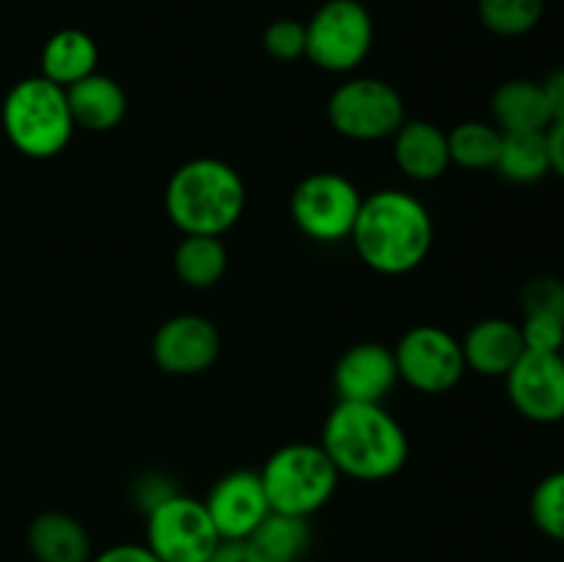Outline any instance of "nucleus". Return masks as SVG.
Masks as SVG:
<instances>
[{"label": "nucleus", "mask_w": 564, "mask_h": 562, "mask_svg": "<svg viewBox=\"0 0 564 562\" xmlns=\"http://www.w3.org/2000/svg\"><path fill=\"white\" fill-rule=\"evenodd\" d=\"M521 336L527 350L560 353L564 345V323L551 317H523Z\"/></svg>", "instance_id": "obj_29"}, {"label": "nucleus", "mask_w": 564, "mask_h": 562, "mask_svg": "<svg viewBox=\"0 0 564 562\" xmlns=\"http://www.w3.org/2000/svg\"><path fill=\"white\" fill-rule=\"evenodd\" d=\"M529 512H532L534 527L545 538L564 543V468L540 479L538 488L532 490Z\"/></svg>", "instance_id": "obj_26"}, {"label": "nucleus", "mask_w": 564, "mask_h": 562, "mask_svg": "<svg viewBox=\"0 0 564 562\" xmlns=\"http://www.w3.org/2000/svg\"><path fill=\"white\" fill-rule=\"evenodd\" d=\"M229 264V253L220 237L185 235L174 251V270L180 281L193 290H209L218 284Z\"/></svg>", "instance_id": "obj_23"}, {"label": "nucleus", "mask_w": 564, "mask_h": 562, "mask_svg": "<svg viewBox=\"0 0 564 562\" xmlns=\"http://www.w3.org/2000/svg\"><path fill=\"white\" fill-rule=\"evenodd\" d=\"M11 147L31 160H50L64 152L75 132L66 88L47 77H25L6 94L0 110Z\"/></svg>", "instance_id": "obj_4"}, {"label": "nucleus", "mask_w": 564, "mask_h": 562, "mask_svg": "<svg viewBox=\"0 0 564 562\" xmlns=\"http://www.w3.org/2000/svg\"><path fill=\"white\" fill-rule=\"evenodd\" d=\"M28 549L36 562H91V538L69 512H42L28 527Z\"/></svg>", "instance_id": "obj_19"}, {"label": "nucleus", "mask_w": 564, "mask_h": 562, "mask_svg": "<svg viewBox=\"0 0 564 562\" xmlns=\"http://www.w3.org/2000/svg\"><path fill=\"white\" fill-rule=\"evenodd\" d=\"M204 562H259L246 540H220L218 549Z\"/></svg>", "instance_id": "obj_33"}, {"label": "nucleus", "mask_w": 564, "mask_h": 562, "mask_svg": "<svg viewBox=\"0 0 564 562\" xmlns=\"http://www.w3.org/2000/svg\"><path fill=\"white\" fill-rule=\"evenodd\" d=\"M391 138H394V149H391L394 163L408 180L433 182L444 176L452 165L446 132L433 121L405 119Z\"/></svg>", "instance_id": "obj_16"}, {"label": "nucleus", "mask_w": 564, "mask_h": 562, "mask_svg": "<svg viewBox=\"0 0 564 562\" xmlns=\"http://www.w3.org/2000/svg\"><path fill=\"white\" fill-rule=\"evenodd\" d=\"M364 196L356 182L336 171L303 176L290 198V215L297 229L314 242L350 240Z\"/></svg>", "instance_id": "obj_8"}, {"label": "nucleus", "mask_w": 564, "mask_h": 562, "mask_svg": "<svg viewBox=\"0 0 564 562\" xmlns=\"http://www.w3.org/2000/svg\"><path fill=\"white\" fill-rule=\"evenodd\" d=\"M264 53L281 64L306 58V22L301 20H275L270 22L262 36Z\"/></svg>", "instance_id": "obj_28"}, {"label": "nucleus", "mask_w": 564, "mask_h": 562, "mask_svg": "<svg viewBox=\"0 0 564 562\" xmlns=\"http://www.w3.org/2000/svg\"><path fill=\"white\" fill-rule=\"evenodd\" d=\"M220 356V334L202 314L169 317L152 339V358L165 375H198Z\"/></svg>", "instance_id": "obj_12"}, {"label": "nucleus", "mask_w": 564, "mask_h": 562, "mask_svg": "<svg viewBox=\"0 0 564 562\" xmlns=\"http://www.w3.org/2000/svg\"><path fill=\"white\" fill-rule=\"evenodd\" d=\"M375 22L361 0H328L306 22V58L334 75H345L367 61Z\"/></svg>", "instance_id": "obj_6"}, {"label": "nucleus", "mask_w": 564, "mask_h": 562, "mask_svg": "<svg viewBox=\"0 0 564 562\" xmlns=\"http://www.w3.org/2000/svg\"><path fill=\"white\" fill-rule=\"evenodd\" d=\"M174 494V483H171L169 477H163V474H147V477L138 479L135 488H132V499H135V507L143 516Z\"/></svg>", "instance_id": "obj_30"}, {"label": "nucleus", "mask_w": 564, "mask_h": 562, "mask_svg": "<svg viewBox=\"0 0 564 562\" xmlns=\"http://www.w3.org/2000/svg\"><path fill=\"white\" fill-rule=\"evenodd\" d=\"M218 529L220 540H248L253 529L270 516V501L259 472L237 468L224 474L202 499Z\"/></svg>", "instance_id": "obj_13"}, {"label": "nucleus", "mask_w": 564, "mask_h": 562, "mask_svg": "<svg viewBox=\"0 0 564 562\" xmlns=\"http://www.w3.org/2000/svg\"><path fill=\"white\" fill-rule=\"evenodd\" d=\"M270 510L308 518L323 510L336 494L341 474L319 444H284L264 461L259 472Z\"/></svg>", "instance_id": "obj_5"}, {"label": "nucleus", "mask_w": 564, "mask_h": 562, "mask_svg": "<svg viewBox=\"0 0 564 562\" xmlns=\"http://www.w3.org/2000/svg\"><path fill=\"white\" fill-rule=\"evenodd\" d=\"M400 380L422 395H444L463 380L466 358L455 334L441 325H413L394 347Z\"/></svg>", "instance_id": "obj_10"}, {"label": "nucleus", "mask_w": 564, "mask_h": 562, "mask_svg": "<svg viewBox=\"0 0 564 562\" xmlns=\"http://www.w3.org/2000/svg\"><path fill=\"white\" fill-rule=\"evenodd\" d=\"M545 141H549L551 171L564 180V119L554 121V125L545 130Z\"/></svg>", "instance_id": "obj_34"}, {"label": "nucleus", "mask_w": 564, "mask_h": 562, "mask_svg": "<svg viewBox=\"0 0 564 562\" xmlns=\"http://www.w3.org/2000/svg\"><path fill=\"white\" fill-rule=\"evenodd\" d=\"M259 562H301L312 545L308 518L270 512L246 540Z\"/></svg>", "instance_id": "obj_21"}, {"label": "nucleus", "mask_w": 564, "mask_h": 562, "mask_svg": "<svg viewBox=\"0 0 564 562\" xmlns=\"http://www.w3.org/2000/svg\"><path fill=\"white\" fill-rule=\"evenodd\" d=\"M494 169L516 185H532L543 180L545 174H551L545 132H501L499 158Z\"/></svg>", "instance_id": "obj_22"}, {"label": "nucleus", "mask_w": 564, "mask_h": 562, "mask_svg": "<svg viewBox=\"0 0 564 562\" xmlns=\"http://www.w3.org/2000/svg\"><path fill=\"white\" fill-rule=\"evenodd\" d=\"M433 237L430 209L413 193L383 187L361 202L350 240L369 270L405 275L427 259Z\"/></svg>", "instance_id": "obj_1"}, {"label": "nucleus", "mask_w": 564, "mask_h": 562, "mask_svg": "<svg viewBox=\"0 0 564 562\" xmlns=\"http://www.w3.org/2000/svg\"><path fill=\"white\" fill-rule=\"evenodd\" d=\"M325 116L334 132L347 141H383L405 121V102L389 80L350 77L334 88Z\"/></svg>", "instance_id": "obj_7"}, {"label": "nucleus", "mask_w": 564, "mask_h": 562, "mask_svg": "<svg viewBox=\"0 0 564 562\" xmlns=\"http://www.w3.org/2000/svg\"><path fill=\"white\" fill-rule=\"evenodd\" d=\"M220 534L202 499L176 490L147 512V549L160 562H204Z\"/></svg>", "instance_id": "obj_9"}, {"label": "nucleus", "mask_w": 564, "mask_h": 562, "mask_svg": "<svg viewBox=\"0 0 564 562\" xmlns=\"http://www.w3.org/2000/svg\"><path fill=\"white\" fill-rule=\"evenodd\" d=\"M560 356H562V361H564V345H562V350H560Z\"/></svg>", "instance_id": "obj_35"}, {"label": "nucleus", "mask_w": 564, "mask_h": 562, "mask_svg": "<svg viewBox=\"0 0 564 562\" xmlns=\"http://www.w3.org/2000/svg\"><path fill=\"white\" fill-rule=\"evenodd\" d=\"M319 446L336 472L361 483L397 477L411 452L405 430L383 402H336L323 424Z\"/></svg>", "instance_id": "obj_2"}, {"label": "nucleus", "mask_w": 564, "mask_h": 562, "mask_svg": "<svg viewBox=\"0 0 564 562\" xmlns=\"http://www.w3.org/2000/svg\"><path fill=\"white\" fill-rule=\"evenodd\" d=\"M479 22L490 33L505 39L527 36L540 25L545 14V0H479Z\"/></svg>", "instance_id": "obj_25"}, {"label": "nucleus", "mask_w": 564, "mask_h": 562, "mask_svg": "<svg viewBox=\"0 0 564 562\" xmlns=\"http://www.w3.org/2000/svg\"><path fill=\"white\" fill-rule=\"evenodd\" d=\"M91 562H160L147 543H116L91 556Z\"/></svg>", "instance_id": "obj_31"}, {"label": "nucleus", "mask_w": 564, "mask_h": 562, "mask_svg": "<svg viewBox=\"0 0 564 562\" xmlns=\"http://www.w3.org/2000/svg\"><path fill=\"white\" fill-rule=\"evenodd\" d=\"M397 383L394 347L380 342H358L336 361L334 389L341 402H383Z\"/></svg>", "instance_id": "obj_14"}, {"label": "nucleus", "mask_w": 564, "mask_h": 562, "mask_svg": "<svg viewBox=\"0 0 564 562\" xmlns=\"http://www.w3.org/2000/svg\"><path fill=\"white\" fill-rule=\"evenodd\" d=\"M466 369H474L485 378H505L518 358L527 353L521 325L505 317H485L468 328L460 339Z\"/></svg>", "instance_id": "obj_15"}, {"label": "nucleus", "mask_w": 564, "mask_h": 562, "mask_svg": "<svg viewBox=\"0 0 564 562\" xmlns=\"http://www.w3.org/2000/svg\"><path fill=\"white\" fill-rule=\"evenodd\" d=\"M490 114L501 132H545L554 125L543 86L527 77L501 83L490 99Z\"/></svg>", "instance_id": "obj_18"}, {"label": "nucleus", "mask_w": 564, "mask_h": 562, "mask_svg": "<svg viewBox=\"0 0 564 562\" xmlns=\"http://www.w3.org/2000/svg\"><path fill=\"white\" fill-rule=\"evenodd\" d=\"M540 86H543L545 99H549V108H551V116H554V121L564 119V66H560V69H551Z\"/></svg>", "instance_id": "obj_32"}, {"label": "nucleus", "mask_w": 564, "mask_h": 562, "mask_svg": "<svg viewBox=\"0 0 564 562\" xmlns=\"http://www.w3.org/2000/svg\"><path fill=\"white\" fill-rule=\"evenodd\" d=\"M66 99H69L75 127H83L88 132L113 130L127 116V94L121 83L108 75H99V72L72 83L66 88Z\"/></svg>", "instance_id": "obj_17"}, {"label": "nucleus", "mask_w": 564, "mask_h": 562, "mask_svg": "<svg viewBox=\"0 0 564 562\" xmlns=\"http://www.w3.org/2000/svg\"><path fill=\"white\" fill-rule=\"evenodd\" d=\"M523 317H551L564 323V281L556 275H534L521 290Z\"/></svg>", "instance_id": "obj_27"}, {"label": "nucleus", "mask_w": 564, "mask_h": 562, "mask_svg": "<svg viewBox=\"0 0 564 562\" xmlns=\"http://www.w3.org/2000/svg\"><path fill=\"white\" fill-rule=\"evenodd\" d=\"M99 47L86 31L64 28L53 33L42 47V77L69 88L72 83L97 72Z\"/></svg>", "instance_id": "obj_20"}, {"label": "nucleus", "mask_w": 564, "mask_h": 562, "mask_svg": "<svg viewBox=\"0 0 564 562\" xmlns=\"http://www.w3.org/2000/svg\"><path fill=\"white\" fill-rule=\"evenodd\" d=\"M452 165L468 171L494 169L501 147V130L490 121H460L446 132Z\"/></svg>", "instance_id": "obj_24"}, {"label": "nucleus", "mask_w": 564, "mask_h": 562, "mask_svg": "<svg viewBox=\"0 0 564 562\" xmlns=\"http://www.w3.org/2000/svg\"><path fill=\"white\" fill-rule=\"evenodd\" d=\"M246 209V182L218 158H193L165 185V215L182 235L220 237Z\"/></svg>", "instance_id": "obj_3"}, {"label": "nucleus", "mask_w": 564, "mask_h": 562, "mask_svg": "<svg viewBox=\"0 0 564 562\" xmlns=\"http://www.w3.org/2000/svg\"><path fill=\"white\" fill-rule=\"evenodd\" d=\"M507 395L523 419L554 424L564 419V361L560 353L527 350L505 375Z\"/></svg>", "instance_id": "obj_11"}]
</instances>
